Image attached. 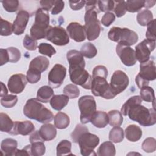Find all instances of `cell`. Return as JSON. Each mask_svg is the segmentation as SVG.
Masks as SVG:
<instances>
[{
    "instance_id": "obj_1",
    "label": "cell",
    "mask_w": 156,
    "mask_h": 156,
    "mask_svg": "<svg viewBox=\"0 0 156 156\" xmlns=\"http://www.w3.org/2000/svg\"><path fill=\"white\" fill-rule=\"evenodd\" d=\"M67 60L69 64V73L71 82L83 88H91L92 77L85 70V62L80 52L73 49L67 52Z\"/></svg>"
},
{
    "instance_id": "obj_2",
    "label": "cell",
    "mask_w": 156,
    "mask_h": 156,
    "mask_svg": "<svg viewBox=\"0 0 156 156\" xmlns=\"http://www.w3.org/2000/svg\"><path fill=\"white\" fill-rule=\"evenodd\" d=\"M85 31L87 39L93 41L100 35L101 27L98 19V13L100 12L98 6V1H88L85 3Z\"/></svg>"
},
{
    "instance_id": "obj_3",
    "label": "cell",
    "mask_w": 156,
    "mask_h": 156,
    "mask_svg": "<svg viewBox=\"0 0 156 156\" xmlns=\"http://www.w3.org/2000/svg\"><path fill=\"white\" fill-rule=\"evenodd\" d=\"M23 113L28 118L44 124L51 122L54 119L52 112L37 98H31L27 101L23 108Z\"/></svg>"
},
{
    "instance_id": "obj_4",
    "label": "cell",
    "mask_w": 156,
    "mask_h": 156,
    "mask_svg": "<svg viewBox=\"0 0 156 156\" xmlns=\"http://www.w3.org/2000/svg\"><path fill=\"white\" fill-rule=\"evenodd\" d=\"M127 115L131 120L143 126H151L156 122L155 109L147 108L141 104L133 105L129 109Z\"/></svg>"
},
{
    "instance_id": "obj_5",
    "label": "cell",
    "mask_w": 156,
    "mask_h": 156,
    "mask_svg": "<svg viewBox=\"0 0 156 156\" xmlns=\"http://www.w3.org/2000/svg\"><path fill=\"white\" fill-rule=\"evenodd\" d=\"M49 15L48 12L39 8L35 13V22L30 30V37L35 40L46 38L49 27Z\"/></svg>"
},
{
    "instance_id": "obj_6",
    "label": "cell",
    "mask_w": 156,
    "mask_h": 156,
    "mask_svg": "<svg viewBox=\"0 0 156 156\" xmlns=\"http://www.w3.org/2000/svg\"><path fill=\"white\" fill-rule=\"evenodd\" d=\"M108 38L118 44L124 46H132L135 44L138 37L137 34L128 29L121 28L119 27H113L108 33Z\"/></svg>"
},
{
    "instance_id": "obj_7",
    "label": "cell",
    "mask_w": 156,
    "mask_h": 156,
    "mask_svg": "<svg viewBox=\"0 0 156 156\" xmlns=\"http://www.w3.org/2000/svg\"><path fill=\"white\" fill-rule=\"evenodd\" d=\"M155 62L151 60L140 63V72L135 77V82L139 88L148 86L149 81H152L156 78Z\"/></svg>"
},
{
    "instance_id": "obj_8",
    "label": "cell",
    "mask_w": 156,
    "mask_h": 156,
    "mask_svg": "<svg viewBox=\"0 0 156 156\" xmlns=\"http://www.w3.org/2000/svg\"><path fill=\"white\" fill-rule=\"evenodd\" d=\"M78 105L80 111V119L83 124L90 122L96 111V103L92 96L85 95L79 98Z\"/></svg>"
},
{
    "instance_id": "obj_9",
    "label": "cell",
    "mask_w": 156,
    "mask_h": 156,
    "mask_svg": "<svg viewBox=\"0 0 156 156\" xmlns=\"http://www.w3.org/2000/svg\"><path fill=\"white\" fill-rule=\"evenodd\" d=\"M91 90L95 96H101L105 99L114 98L116 95L111 88L106 78L102 77H93L91 85Z\"/></svg>"
},
{
    "instance_id": "obj_10",
    "label": "cell",
    "mask_w": 156,
    "mask_h": 156,
    "mask_svg": "<svg viewBox=\"0 0 156 156\" xmlns=\"http://www.w3.org/2000/svg\"><path fill=\"white\" fill-rule=\"evenodd\" d=\"M80 153L83 156L96 155L94 149L99 143V137L89 132L83 133L78 140Z\"/></svg>"
},
{
    "instance_id": "obj_11",
    "label": "cell",
    "mask_w": 156,
    "mask_h": 156,
    "mask_svg": "<svg viewBox=\"0 0 156 156\" xmlns=\"http://www.w3.org/2000/svg\"><path fill=\"white\" fill-rule=\"evenodd\" d=\"M46 38L57 46H65L69 42V38L66 30L61 26H49Z\"/></svg>"
},
{
    "instance_id": "obj_12",
    "label": "cell",
    "mask_w": 156,
    "mask_h": 156,
    "mask_svg": "<svg viewBox=\"0 0 156 156\" xmlns=\"http://www.w3.org/2000/svg\"><path fill=\"white\" fill-rule=\"evenodd\" d=\"M155 48V41L145 39L135 46V56L140 63L148 61Z\"/></svg>"
},
{
    "instance_id": "obj_13",
    "label": "cell",
    "mask_w": 156,
    "mask_h": 156,
    "mask_svg": "<svg viewBox=\"0 0 156 156\" xmlns=\"http://www.w3.org/2000/svg\"><path fill=\"white\" fill-rule=\"evenodd\" d=\"M129 83L127 74L121 70L115 71L110 80V86L114 93L117 95L122 92L128 86Z\"/></svg>"
},
{
    "instance_id": "obj_14",
    "label": "cell",
    "mask_w": 156,
    "mask_h": 156,
    "mask_svg": "<svg viewBox=\"0 0 156 156\" xmlns=\"http://www.w3.org/2000/svg\"><path fill=\"white\" fill-rule=\"evenodd\" d=\"M66 74V69L60 64H55L49 71L48 83L52 88H58L63 83Z\"/></svg>"
},
{
    "instance_id": "obj_15",
    "label": "cell",
    "mask_w": 156,
    "mask_h": 156,
    "mask_svg": "<svg viewBox=\"0 0 156 156\" xmlns=\"http://www.w3.org/2000/svg\"><path fill=\"white\" fill-rule=\"evenodd\" d=\"M116 52L120 58L122 63L127 66H132L136 62L135 51L130 46L118 44Z\"/></svg>"
},
{
    "instance_id": "obj_16",
    "label": "cell",
    "mask_w": 156,
    "mask_h": 156,
    "mask_svg": "<svg viewBox=\"0 0 156 156\" xmlns=\"http://www.w3.org/2000/svg\"><path fill=\"white\" fill-rule=\"evenodd\" d=\"M27 82L25 75L21 73L13 74L8 80L7 86L9 90L12 93L19 94L24 90Z\"/></svg>"
},
{
    "instance_id": "obj_17",
    "label": "cell",
    "mask_w": 156,
    "mask_h": 156,
    "mask_svg": "<svg viewBox=\"0 0 156 156\" xmlns=\"http://www.w3.org/2000/svg\"><path fill=\"white\" fill-rule=\"evenodd\" d=\"M29 19V13L24 10H21L17 13L13 24V33L16 35L24 33Z\"/></svg>"
},
{
    "instance_id": "obj_18",
    "label": "cell",
    "mask_w": 156,
    "mask_h": 156,
    "mask_svg": "<svg viewBox=\"0 0 156 156\" xmlns=\"http://www.w3.org/2000/svg\"><path fill=\"white\" fill-rule=\"evenodd\" d=\"M66 30L70 38L77 42H82L86 38L84 26L79 23H70L66 27Z\"/></svg>"
},
{
    "instance_id": "obj_19",
    "label": "cell",
    "mask_w": 156,
    "mask_h": 156,
    "mask_svg": "<svg viewBox=\"0 0 156 156\" xmlns=\"http://www.w3.org/2000/svg\"><path fill=\"white\" fill-rule=\"evenodd\" d=\"M35 130V126L30 121H14V126L10 133L11 135H27Z\"/></svg>"
},
{
    "instance_id": "obj_20",
    "label": "cell",
    "mask_w": 156,
    "mask_h": 156,
    "mask_svg": "<svg viewBox=\"0 0 156 156\" xmlns=\"http://www.w3.org/2000/svg\"><path fill=\"white\" fill-rule=\"evenodd\" d=\"M49 65L48 58L44 56H37L31 60L29 64V68L37 71L39 73L45 71Z\"/></svg>"
},
{
    "instance_id": "obj_21",
    "label": "cell",
    "mask_w": 156,
    "mask_h": 156,
    "mask_svg": "<svg viewBox=\"0 0 156 156\" xmlns=\"http://www.w3.org/2000/svg\"><path fill=\"white\" fill-rule=\"evenodd\" d=\"M18 143L12 138H6L2 141L1 144V151L4 155L12 156L17 150Z\"/></svg>"
},
{
    "instance_id": "obj_22",
    "label": "cell",
    "mask_w": 156,
    "mask_h": 156,
    "mask_svg": "<svg viewBox=\"0 0 156 156\" xmlns=\"http://www.w3.org/2000/svg\"><path fill=\"white\" fill-rule=\"evenodd\" d=\"M90 121L95 127L104 128L108 124V114L104 111H96Z\"/></svg>"
},
{
    "instance_id": "obj_23",
    "label": "cell",
    "mask_w": 156,
    "mask_h": 156,
    "mask_svg": "<svg viewBox=\"0 0 156 156\" xmlns=\"http://www.w3.org/2000/svg\"><path fill=\"white\" fill-rule=\"evenodd\" d=\"M39 133L44 141H51L54 139L57 135V130L51 124H44L40 129Z\"/></svg>"
},
{
    "instance_id": "obj_24",
    "label": "cell",
    "mask_w": 156,
    "mask_h": 156,
    "mask_svg": "<svg viewBox=\"0 0 156 156\" xmlns=\"http://www.w3.org/2000/svg\"><path fill=\"white\" fill-rule=\"evenodd\" d=\"M126 138L132 142L138 141L142 136V130L140 127L135 124H131L125 130Z\"/></svg>"
},
{
    "instance_id": "obj_25",
    "label": "cell",
    "mask_w": 156,
    "mask_h": 156,
    "mask_svg": "<svg viewBox=\"0 0 156 156\" xmlns=\"http://www.w3.org/2000/svg\"><path fill=\"white\" fill-rule=\"evenodd\" d=\"M69 99L65 94L54 95L50 100L51 106L55 110H61L68 104Z\"/></svg>"
},
{
    "instance_id": "obj_26",
    "label": "cell",
    "mask_w": 156,
    "mask_h": 156,
    "mask_svg": "<svg viewBox=\"0 0 156 156\" xmlns=\"http://www.w3.org/2000/svg\"><path fill=\"white\" fill-rule=\"evenodd\" d=\"M53 96L54 91L52 88L49 86L44 85L38 90L37 99L41 102L48 103Z\"/></svg>"
},
{
    "instance_id": "obj_27",
    "label": "cell",
    "mask_w": 156,
    "mask_h": 156,
    "mask_svg": "<svg viewBox=\"0 0 156 156\" xmlns=\"http://www.w3.org/2000/svg\"><path fill=\"white\" fill-rule=\"evenodd\" d=\"M115 154L116 149L112 141L104 142L98 149V155L99 156H114Z\"/></svg>"
},
{
    "instance_id": "obj_28",
    "label": "cell",
    "mask_w": 156,
    "mask_h": 156,
    "mask_svg": "<svg viewBox=\"0 0 156 156\" xmlns=\"http://www.w3.org/2000/svg\"><path fill=\"white\" fill-rule=\"evenodd\" d=\"M14 126V121L4 113H0V130L1 132H4L10 133Z\"/></svg>"
},
{
    "instance_id": "obj_29",
    "label": "cell",
    "mask_w": 156,
    "mask_h": 156,
    "mask_svg": "<svg viewBox=\"0 0 156 156\" xmlns=\"http://www.w3.org/2000/svg\"><path fill=\"white\" fill-rule=\"evenodd\" d=\"M69 122V117L63 112H58L54 116V126L59 129H66Z\"/></svg>"
},
{
    "instance_id": "obj_30",
    "label": "cell",
    "mask_w": 156,
    "mask_h": 156,
    "mask_svg": "<svg viewBox=\"0 0 156 156\" xmlns=\"http://www.w3.org/2000/svg\"><path fill=\"white\" fill-rule=\"evenodd\" d=\"M136 20L140 25L146 26L153 20V14L152 12L148 9L143 10L138 13Z\"/></svg>"
},
{
    "instance_id": "obj_31",
    "label": "cell",
    "mask_w": 156,
    "mask_h": 156,
    "mask_svg": "<svg viewBox=\"0 0 156 156\" xmlns=\"http://www.w3.org/2000/svg\"><path fill=\"white\" fill-rule=\"evenodd\" d=\"M108 123L111 126H120L123 121L121 113L116 110H110L108 113Z\"/></svg>"
},
{
    "instance_id": "obj_32",
    "label": "cell",
    "mask_w": 156,
    "mask_h": 156,
    "mask_svg": "<svg viewBox=\"0 0 156 156\" xmlns=\"http://www.w3.org/2000/svg\"><path fill=\"white\" fill-rule=\"evenodd\" d=\"M43 140H37L31 142L30 151L32 155L41 156L44 154L46 151L45 145Z\"/></svg>"
},
{
    "instance_id": "obj_33",
    "label": "cell",
    "mask_w": 156,
    "mask_h": 156,
    "mask_svg": "<svg viewBox=\"0 0 156 156\" xmlns=\"http://www.w3.org/2000/svg\"><path fill=\"white\" fill-rule=\"evenodd\" d=\"M140 97L141 99L147 102H153L154 108H155V93L152 88L146 86L140 89Z\"/></svg>"
},
{
    "instance_id": "obj_34",
    "label": "cell",
    "mask_w": 156,
    "mask_h": 156,
    "mask_svg": "<svg viewBox=\"0 0 156 156\" xmlns=\"http://www.w3.org/2000/svg\"><path fill=\"white\" fill-rule=\"evenodd\" d=\"M57 155H73L71 153V143L66 140H62L57 146Z\"/></svg>"
},
{
    "instance_id": "obj_35",
    "label": "cell",
    "mask_w": 156,
    "mask_h": 156,
    "mask_svg": "<svg viewBox=\"0 0 156 156\" xmlns=\"http://www.w3.org/2000/svg\"><path fill=\"white\" fill-rule=\"evenodd\" d=\"M80 52L83 56L88 58H91L96 55L98 51L95 46L92 43H85L82 46Z\"/></svg>"
},
{
    "instance_id": "obj_36",
    "label": "cell",
    "mask_w": 156,
    "mask_h": 156,
    "mask_svg": "<svg viewBox=\"0 0 156 156\" xmlns=\"http://www.w3.org/2000/svg\"><path fill=\"white\" fill-rule=\"evenodd\" d=\"M124 139L123 129L119 126H115L112 128L109 133L110 141L118 143L121 142Z\"/></svg>"
},
{
    "instance_id": "obj_37",
    "label": "cell",
    "mask_w": 156,
    "mask_h": 156,
    "mask_svg": "<svg viewBox=\"0 0 156 156\" xmlns=\"http://www.w3.org/2000/svg\"><path fill=\"white\" fill-rule=\"evenodd\" d=\"M142 99L140 96H134L130 98L122 106L121 109V113L124 116L127 115L129 109L134 104H141Z\"/></svg>"
},
{
    "instance_id": "obj_38",
    "label": "cell",
    "mask_w": 156,
    "mask_h": 156,
    "mask_svg": "<svg viewBox=\"0 0 156 156\" xmlns=\"http://www.w3.org/2000/svg\"><path fill=\"white\" fill-rule=\"evenodd\" d=\"M145 1H133L129 0L126 1V11L129 12L135 13L140 11L143 7H144Z\"/></svg>"
},
{
    "instance_id": "obj_39",
    "label": "cell",
    "mask_w": 156,
    "mask_h": 156,
    "mask_svg": "<svg viewBox=\"0 0 156 156\" xmlns=\"http://www.w3.org/2000/svg\"><path fill=\"white\" fill-rule=\"evenodd\" d=\"M17 101V96L13 94H7L1 98V104L5 108H12L14 107Z\"/></svg>"
},
{
    "instance_id": "obj_40",
    "label": "cell",
    "mask_w": 156,
    "mask_h": 156,
    "mask_svg": "<svg viewBox=\"0 0 156 156\" xmlns=\"http://www.w3.org/2000/svg\"><path fill=\"white\" fill-rule=\"evenodd\" d=\"M63 93L68 96L69 98H76L79 96L80 91L78 87L74 84H68L66 85L63 90Z\"/></svg>"
},
{
    "instance_id": "obj_41",
    "label": "cell",
    "mask_w": 156,
    "mask_h": 156,
    "mask_svg": "<svg viewBox=\"0 0 156 156\" xmlns=\"http://www.w3.org/2000/svg\"><path fill=\"white\" fill-rule=\"evenodd\" d=\"M38 52L49 57H51L56 53L55 48L50 44L46 43H41L38 46Z\"/></svg>"
},
{
    "instance_id": "obj_42",
    "label": "cell",
    "mask_w": 156,
    "mask_h": 156,
    "mask_svg": "<svg viewBox=\"0 0 156 156\" xmlns=\"http://www.w3.org/2000/svg\"><path fill=\"white\" fill-rule=\"evenodd\" d=\"M85 132H88V129L86 126H83L81 124H77L71 134L72 141L75 143H78V140L80 136Z\"/></svg>"
},
{
    "instance_id": "obj_43",
    "label": "cell",
    "mask_w": 156,
    "mask_h": 156,
    "mask_svg": "<svg viewBox=\"0 0 156 156\" xmlns=\"http://www.w3.org/2000/svg\"><path fill=\"white\" fill-rule=\"evenodd\" d=\"M142 149L146 152H153L156 149V140L152 137L147 138L142 143Z\"/></svg>"
},
{
    "instance_id": "obj_44",
    "label": "cell",
    "mask_w": 156,
    "mask_h": 156,
    "mask_svg": "<svg viewBox=\"0 0 156 156\" xmlns=\"http://www.w3.org/2000/svg\"><path fill=\"white\" fill-rule=\"evenodd\" d=\"M1 32L0 34L2 36L10 35L13 32V24L1 18Z\"/></svg>"
},
{
    "instance_id": "obj_45",
    "label": "cell",
    "mask_w": 156,
    "mask_h": 156,
    "mask_svg": "<svg viewBox=\"0 0 156 156\" xmlns=\"http://www.w3.org/2000/svg\"><path fill=\"white\" fill-rule=\"evenodd\" d=\"M1 2L4 9L8 12H15L18 9L19 1L18 0H4Z\"/></svg>"
},
{
    "instance_id": "obj_46",
    "label": "cell",
    "mask_w": 156,
    "mask_h": 156,
    "mask_svg": "<svg viewBox=\"0 0 156 156\" xmlns=\"http://www.w3.org/2000/svg\"><path fill=\"white\" fill-rule=\"evenodd\" d=\"M114 5V1H98V6L100 12H110V11L113 10Z\"/></svg>"
},
{
    "instance_id": "obj_47",
    "label": "cell",
    "mask_w": 156,
    "mask_h": 156,
    "mask_svg": "<svg viewBox=\"0 0 156 156\" xmlns=\"http://www.w3.org/2000/svg\"><path fill=\"white\" fill-rule=\"evenodd\" d=\"M114 12L117 17L119 18L125 15L126 12V1H114Z\"/></svg>"
},
{
    "instance_id": "obj_48",
    "label": "cell",
    "mask_w": 156,
    "mask_h": 156,
    "mask_svg": "<svg viewBox=\"0 0 156 156\" xmlns=\"http://www.w3.org/2000/svg\"><path fill=\"white\" fill-rule=\"evenodd\" d=\"M8 52L9 62L16 63L21 58V52L20 50L15 47H10L6 49Z\"/></svg>"
},
{
    "instance_id": "obj_49",
    "label": "cell",
    "mask_w": 156,
    "mask_h": 156,
    "mask_svg": "<svg viewBox=\"0 0 156 156\" xmlns=\"http://www.w3.org/2000/svg\"><path fill=\"white\" fill-rule=\"evenodd\" d=\"M23 46L29 51H35L37 48V41L30 36L26 35L23 39Z\"/></svg>"
},
{
    "instance_id": "obj_50",
    "label": "cell",
    "mask_w": 156,
    "mask_h": 156,
    "mask_svg": "<svg viewBox=\"0 0 156 156\" xmlns=\"http://www.w3.org/2000/svg\"><path fill=\"white\" fill-rule=\"evenodd\" d=\"M146 37L150 40L155 41V20L153 19L147 25V31L146 32Z\"/></svg>"
},
{
    "instance_id": "obj_51",
    "label": "cell",
    "mask_w": 156,
    "mask_h": 156,
    "mask_svg": "<svg viewBox=\"0 0 156 156\" xmlns=\"http://www.w3.org/2000/svg\"><path fill=\"white\" fill-rule=\"evenodd\" d=\"M41 78V73L37 71L29 69L26 74L27 80L30 83H37Z\"/></svg>"
},
{
    "instance_id": "obj_52",
    "label": "cell",
    "mask_w": 156,
    "mask_h": 156,
    "mask_svg": "<svg viewBox=\"0 0 156 156\" xmlns=\"http://www.w3.org/2000/svg\"><path fill=\"white\" fill-rule=\"evenodd\" d=\"M93 77H102L107 79L108 75V70L105 66L103 65L96 66L93 70Z\"/></svg>"
},
{
    "instance_id": "obj_53",
    "label": "cell",
    "mask_w": 156,
    "mask_h": 156,
    "mask_svg": "<svg viewBox=\"0 0 156 156\" xmlns=\"http://www.w3.org/2000/svg\"><path fill=\"white\" fill-rule=\"evenodd\" d=\"M115 20V15L112 12L105 13L101 19V23L105 27L110 26Z\"/></svg>"
},
{
    "instance_id": "obj_54",
    "label": "cell",
    "mask_w": 156,
    "mask_h": 156,
    "mask_svg": "<svg viewBox=\"0 0 156 156\" xmlns=\"http://www.w3.org/2000/svg\"><path fill=\"white\" fill-rule=\"evenodd\" d=\"M65 6V2L63 1H55V3L52 9H51V13L52 15H57L60 13Z\"/></svg>"
},
{
    "instance_id": "obj_55",
    "label": "cell",
    "mask_w": 156,
    "mask_h": 156,
    "mask_svg": "<svg viewBox=\"0 0 156 156\" xmlns=\"http://www.w3.org/2000/svg\"><path fill=\"white\" fill-rule=\"evenodd\" d=\"M69 5L73 10H79L85 5V1H69Z\"/></svg>"
},
{
    "instance_id": "obj_56",
    "label": "cell",
    "mask_w": 156,
    "mask_h": 156,
    "mask_svg": "<svg viewBox=\"0 0 156 156\" xmlns=\"http://www.w3.org/2000/svg\"><path fill=\"white\" fill-rule=\"evenodd\" d=\"M40 2V5L41 6V8L45 10L46 11L48 12L50 10H51V9H52L54 4L55 3V1L54 0V1L43 0V1H41Z\"/></svg>"
},
{
    "instance_id": "obj_57",
    "label": "cell",
    "mask_w": 156,
    "mask_h": 156,
    "mask_svg": "<svg viewBox=\"0 0 156 156\" xmlns=\"http://www.w3.org/2000/svg\"><path fill=\"white\" fill-rule=\"evenodd\" d=\"M0 58H1V65H3L9 62V55L7 49H0Z\"/></svg>"
},
{
    "instance_id": "obj_58",
    "label": "cell",
    "mask_w": 156,
    "mask_h": 156,
    "mask_svg": "<svg viewBox=\"0 0 156 156\" xmlns=\"http://www.w3.org/2000/svg\"><path fill=\"white\" fill-rule=\"evenodd\" d=\"M15 155H32L30 151V145L25 146L23 149H17Z\"/></svg>"
},
{
    "instance_id": "obj_59",
    "label": "cell",
    "mask_w": 156,
    "mask_h": 156,
    "mask_svg": "<svg viewBox=\"0 0 156 156\" xmlns=\"http://www.w3.org/2000/svg\"><path fill=\"white\" fill-rule=\"evenodd\" d=\"M1 94H0V96L2 98L3 96L8 94H7L8 92H7V88H6L5 85L3 83V82H1Z\"/></svg>"
},
{
    "instance_id": "obj_60",
    "label": "cell",
    "mask_w": 156,
    "mask_h": 156,
    "mask_svg": "<svg viewBox=\"0 0 156 156\" xmlns=\"http://www.w3.org/2000/svg\"><path fill=\"white\" fill-rule=\"evenodd\" d=\"M155 4V1H145L144 2V7L148 9L152 7Z\"/></svg>"
}]
</instances>
